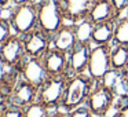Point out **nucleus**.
Wrapping results in <instances>:
<instances>
[{
  "mask_svg": "<svg viewBox=\"0 0 128 117\" xmlns=\"http://www.w3.org/2000/svg\"><path fill=\"white\" fill-rule=\"evenodd\" d=\"M95 81L87 73L84 74H73L68 78L65 88L64 99L61 103V109L65 112H70L78 106L86 105L90 92L95 87Z\"/></svg>",
  "mask_w": 128,
  "mask_h": 117,
  "instance_id": "obj_1",
  "label": "nucleus"
},
{
  "mask_svg": "<svg viewBox=\"0 0 128 117\" xmlns=\"http://www.w3.org/2000/svg\"><path fill=\"white\" fill-rule=\"evenodd\" d=\"M66 24L59 0H47L37 7V28L52 36Z\"/></svg>",
  "mask_w": 128,
  "mask_h": 117,
  "instance_id": "obj_2",
  "label": "nucleus"
},
{
  "mask_svg": "<svg viewBox=\"0 0 128 117\" xmlns=\"http://www.w3.org/2000/svg\"><path fill=\"white\" fill-rule=\"evenodd\" d=\"M117 98H118L117 91L108 88L100 83H96L87 98L86 106L94 113L95 117L108 116L112 109H116Z\"/></svg>",
  "mask_w": 128,
  "mask_h": 117,
  "instance_id": "obj_3",
  "label": "nucleus"
},
{
  "mask_svg": "<svg viewBox=\"0 0 128 117\" xmlns=\"http://www.w3.org/2000/svg\"><path fill=\"white\" fill-rule=\"evenodd\" d=\"M70 76H50L44 81L37 92V100L42 102L44 106H47L50 110L61 108L62 99H64L65 88H66L68 78Z\"/></svg>",
  "mask_w": 128,
  "mask_h": 117,
  "instance_id": "obj_4",
  "label": "nucleus"
},
{
  "mask_svg": "<svg viewBox=\"0 0 128 117\" xmlns=\"http://www.w3.org/2000/svg\"><path fill=\"white\" fill-rule=\"evenodd\" d=\"M110 50L112 46H92L91 47L87 74L95 83H100L102 78L106 76V73L112 69Z\"/></svg>",
  "mask_w": 128,
  "mask_h": 117,
  "instance_id": "obj_5",
  "label": "nucleus"
},
{
  "mask_svg": "<svg viewBox=\"0 0 128 117\" xmlns=\"http://www.w3.org/2000/svg\"><path fill=\"white\" fill-rule=\"evenodd\" d=\"M26 58L24 37L20 34H12L8 40L0 46V62L7 69H18L22 61Z\"/></svg>",
  "mask_w": 128,
  "mask_h": 117,
  "instance_id": "obj_6",
  "label": "nucleus"
},
{
  "mask_svg": "<svg viewBox=\"0 0 128 117\" xmlns=\"http://www.w3.org/2000/svg\"><path fill=\"white\" fill-rule=\"evenodd\" d=\"M12 30L15 34L25 36L37 28V7L32 3L15 6L11 21Z\"/></svg>",
  "mask_w": 128,
  "mask_h": 117,
  "instance_id": "obj_7",
  "label": "nucleus"
},
{
  "mask_svg": "<svg viewBox=\"0 0 128 117\" xmlns=\"http://www.w3.org/2000/svg\"><path fill=\"white\" fill-rule=\"evenodd\" d=\"M17 70L20 72L22 80L28 81L29 84L34 86L36 88H40L44 84V81L50 77L42 58H34V56L26 55V58L22 61V64L20 65Z\"/></svg>",
  "mask_w": 128,
  "mask_h": 117,
  "instance_id": "obj_8",
  "label": "nucleus"
},
{
  "mask_svg": "<svg viewBox=\"0 0 128 117\" xmlns=\"http://www.w3.org/2000/svg\"><path fill=\"white\" fill-rule=\"evenodd\" d=\"M24 37V44L28 56L42 58L46 52L51 48V36L43 32L40 28H36L34 30L29 32Z\"/></svg>",
  "mask_w": 128,
  "mask_h": 117,
  "instance_id": "obj_9",
  "label": "nucleus"
},
{
  "mask_svg": "<svg viewBox=\"0 0 128 117\" xmlns=\"http://www.w3.org/2000/svg\"><path fill=\"white\" fill-rule=\"evenodd\" d=\"M42 61L47 70L48 76H70L69 74V55L66 52L51 47L44 55Z\"/></svg>",
  "mask_w": 128,
  "mask_h": 117,
  "instance_id": "obj_10",
  "label": "nucleus"
},
{
  "mask_svg": "<svg viewBox=\"0 0 128 117\" xmlns=\"http://www.w3.org/2000/svg\"><path fill=\"white\" fill-rule=\"evenodd\" d=\"M37 92H39V88H36L34 86H32L28 81L21 78L17 83L15 88L12 90V92H11V95H10L7 102L11 106H15V108H20V109H25L29 105H32L33 102L37 100Z\"/></svg>",
  "mask_w": 128,
  "mask_h": 117,
  "instance_id": "obj_11",
  "label": "nucleus"
},
{
  "mask_svg": "<svg viewBox=\"0 0 128 117\" xmlns=\"http://www.w3.org/2000/svg\"><path fill=\"white\" fill-rule=\"evenodd\" d=\"M68 24H74L88 17L94 0H59Z\"/></svg>",
  "mask_w": 128,
  "mask_h": 117,
  "instance_id": "obj_12",
  "label": "nucleus"
},
{
  "mask_svg": "<svg viewBox=\"0 0 128 117\" xmlns=\"http://www.w3.org/2000/svg\"><path fill=\"white\" fill-rule=\"evenodd\" d=\"M87 18L96 25L102 22H116L120 17L117 15L112 0H94Z\"/></svg>",
  "mask_w": 128,
  "mask_h": 117,
  "instance_id": "obj_13",
  "label": "nucleus"
},
{
  "mask_svg": "<svg viewBox=\"0 0 128 117\" xmlns=\"http://www.w3.org/2000/svg\"><path fill=\"white\" fill-rule=\"evenodd\" d=\"M76 46H77V39H76L73 24L66 22L58 32H55L51 36V47L56 48L62 52L69 54Z\"/></svg>",
  "mask_w": 128,
  "mask_h": 117,
  "instance_id": "obj_14",
  "label": "nucleus"
},
{
  "mask_svg": "<svg viewBox=\"0 0 128 117\" xmlns=\"http://www.w3.org/2000/svg\"><path fill=\"white\" fill-rule=\"evenodd\" d=\"M92 46L77 44L68 55H69V74H84L88 68L90 51Z\"/></svg>",
  "mask_w": 128,
  "mask_h": 117,
  "instance_id": "obj_15",
  "label": "nucleus"
},
{
  "mask_svg": "<svg viewBox=\"0 0 128 117\" xmlns=\"http://www.w3.org/2000/svg\"><path fill=\"white\" fill-rule=\"evenodd\" d=\"M114 36V22L96 24L92 32V46H112Z\"/></svg>",
  "mask_w": 128,
  "mask_h": 117,
  "instance_id": "obj_16",
  "label": "nucleus"
},
{
  "mask_svg": "<svg viewBox=\"0 0 128 117\" xmlns=\"http://www.w3.org/2000/svg\"><path fill=\"white\" fill-rule=\"evenodd\" d=\"M110 65H112V69L117 70L120 73L128 66V46L112 44Z\"/></svg>",
  "mask_w": 128,
  "mask_h": 117,
  "instance_id": "obj_17",
  "label": "nucleus"
},
{
  "mask_svg": "<svg viewBox=\"0 0 128 117\" xmlns=\"http://www.w3.org/2000/svg\"><path fill=\"white\" fill-rule=\"evenodd\" d=\"M74 26V33L77 39V44H84V46H92V32H94V24L88 20L84 18L81 21L73 24Z\"/></svg>",
  "mask_w": 128,
  "mask_h": 117,
  "instance_id": "obj_18",
  "label": "nucleus"
},
{
  "mask_svg": "<svg viewBox=\"0 0 128 117\" xmlns=\"http://www.w3.org/2000/svg\"><path fill=\"white\" fill-rule=\"evenodd\" d=\"M113 44L128 46V17L122 15L114 22Z\"/></svg>",
  "mask_w": 128,
  "mask_h": 117,
  "instance_id": "obj_19",
  "label": "nucleus"
},
{
  "mask_svg": "<svg viewBox=\"0 0 128 117\" xmlns=\"http://www.w3.org/2000/svg\"><path fill=\"white\" fill-rule=\"evenodd\" d=\"M50 113V109L39 100H36L32 105H29L28 108L24 109V117H48Z\"/></svg>",
  "mask_w": 128,
  "mask_h": 117,
  "instance_id": "obj_20",
  "label": "nucleus"
},
{
  "mask_svg": "<svg viewBox=\"0 0 128 117\" xmlns=\"http://www.w3.org/2000/svg\"><path fill=\"white\" fill-rule=\"evenodd\" d=\"M120 83H121V73L117 72V70H113V69L109 70L106 73V76L102 78V81H100V84H103L108 88L114 90V91H117Z\"/></svg>",
  "mask_w": 128,
  "mask_h": 117,
  "instance_id": "obj_21",
  "label": "nucleus"
},
{
  "mask_svg": "<svg viewBox=\"0 0 128 117\" xmlns=\"http://www.w3.org/2000/svg\"><path fill=\"white\" fill-rule=\"evenodd\" d=\"M113 117H128V95L127 94L118 95Z\"/></svg>",
  "mask_w": 128,
  "mask_h": 117,
  "instance_id": "obj_22",
  "label": "nucleus"
},
{
  "mask_svg": "<svg viewBox=\"0 0 128 117\" xmlns=\"http://www.w3.org/2000/svg\"><path fill=\"white\" fill-rule=\"evenodd\" d=\"M12 34H14V30H12L11 24L8 21L0 20V46L3 44L6 40H8Z\"/></svg>",
  "mask_w": 128,
  "mask_h": 117,
  "instance_id": "obj_23",
  "label": "nucleus"
},
{
  "mask_svg": "<svg viewBox=\"0 0 128 117\" xmlns=\"http://www.w3.org/2000/svg\"><path fill=\"white\" fill-rule=\"evenodd\" d=\"M68 117H95V116L86 105H83V106H78V108L68 112Z\"/></svg>",
  "mask_w": 128,
  "mask_h": 117,
  "instance_id": "obj_24",
  "label": "nucleus"
},
{
  "mask_svg": "<svg viewBox=\"0 0 128 117\" xmlns=\"http://www.w3.org/2000/svg\"><path fill=\"white\" fill-rule=\"evenodd\" d=\"M3 117H24V109L7 105V108L3 112Z\"/></svg>",
  "mask_w": 128,
  "mask_h": 117,
  "instance_id": "obj_25",
  "label": "nucleus"
},
{
  "mask_svg": "<svg viewBox=\"0 0 128 117\" xmlns=\"http://www.w3.org/2000/svg\"><path fill=\"white\" fill-rule=\"evenodd\" d=\"M112 3H113L118 17L125 15V11H127V7H128V0H112Z\"/></svg>",
  "mask_w": 128,
  "mask_h": 117,
  "instance_id": "obj_26",
  "label": "nucleus"
},
{
  "mask_svg": "<svg viewBox=\"0 0 128 117\" xmlns=\"http://www.w3.org/2000/svg\"><path fill=\"white\" fill-rule=\"evenodd\" d=\"M120 87H122V90H125V94L128 95V66L121 72V83Z\"/></svg>",
  "mask_w": 128,
  "mask_h": 117,
  "instance_id": "obj_27",
  "label": "nucleus"
},
{
  "mask_svg": "<svg viewBox=\"0 0 128 117\" xmlns=\"http://www.w3.org/2000/svg\"><path fill=\"white\" fill-rule=\"evenodd\" d=\"M48 117H68V112L62 110V109L59 108V109H55V110H51V113Z\"/></svg>",
  "mask_w": 128,
  "mask_h": 117,
  "instance_id": "obj_28",
  "label": "nucleus"
},
{
  "mask_svg": "<svg viewBox=\"0 0 128 117\" xmlns=\"http://www.w3.org/2000/svg\"><path fill=\"white\" fill-rule=\"evenodd\" d=\"M10 3H11L12 6H22V4L30 3V0H10Z\"/></svg>",
  "mask_w": 128,
  "mask_h": 117,
  "instance_id": "obj_29",
  "label": "nucleus"
},
{
  "mask_svg": "<svg viewBox=\"0 0 128 117\" xmlns=\"http://www.w3.org/2000/svg\"><path fill=\"white\" fill-rule=\"evenodd\" d=\"M6 72H7V68L4 66V65L2 64V62H0V80L3 78V76L6 74Z\"/></svg>",
  "mask_w": 128,
  "mask_h": 117,
  "instance_id": "obj_30",
  "label": "nucleus"
},
{
  "mask_svg": "<svg viewBox=\"0 0 128 117\" xmlns=\"http://www.w3.org/2000/svg\"><path fill=\"white\" fill-rule=\"evenodd\" d=\"M44 2H47V0H30V3L33 4V6H36V7H39V6H42Z\"/></svg>",
  "mask_w": 128,
  "mask_h": 117,
  "instance_id": "obj_31",
  "label": "nucleus"
},
{
  "mask_svg": "<svg viewBox=\"0 0 128 117\" xmlns=\"http://www.w3.org/2000/svg\"><path fill=\"white\" fill-rule=\"evenodd\" d=\"M125 15L128 17V7H127V11H125Z\"/></svg>",
  "mask_w": 128,
  "mask_h": 117,
  "instance_id": "obj_32",
  "label": "nucleus"
},
{
  "mask_svg": "<svg viewBox=\"0 0 128 117\" xmlns=\"http://www.w3.org/2000/svg\"><path fill=\"white\" fill-rule=\"evenodd\" d=\"M102 117H113V116H110V114H108V116H102Z\"/></svg>",
  "mask_w": 128,
  "mask_h": 117,
  "instance_id": "obj_33",
  "label": "nucleus"
}]
</instances>
